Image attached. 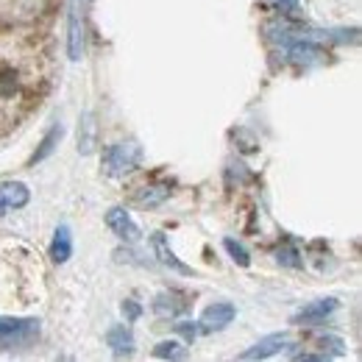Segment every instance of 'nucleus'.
Segmentation results:
<instances>
[{
	"label": "nucleus",
	"mask_w": 362,
	"mask_h": 362,
	"mask_svg": "<svg viewBox=\"0 0 362 362\" xmlns=\"http://www.w3.org/2000/svg\"><path fill=\"white\" fill-rule=\"evenodd\" d=\"M231 320H234V307L231 304H212L209 310H204L201 326L209 332V329H223Z\"/></svg>",
	"instance_id": "6e6552de"
},
{
	"label": "nucleus",
	"mask_w": 362,
	"mask_h": 362,
	"mask_svg": "<svg viewBox=\"0 0 362 362\" xmlns=\"http://www.w3.org/2000/svg\"><path fill=\"white\" fill-rule=\"evenodd\" d=\"M279 262L281 265H290V268H298L301 262H298V251L293 248V245H284L281 251H279Z\"/></svg>",
	"instance_id": "aec40b11"
},
{
	"label": "nucleus",
	"mask_w": 362,
	"mask_h": 362,
	"mask_svg": "<svg viewBox=\"0 0 362 362\" xmlns=\"http://www.w3.org/2000/svg\"><path fill=\"white\" fill-rule=\"evenodd\" d=\"M153 254H156V259L162 262V265H168V268H173V271L184 273V276H189V268L187 265H181L179 259H176V254L168 248V240H165V234H153Z\"/></svg>",
	"instance_id": "9d476101"
},
{
	"label": "nucleus",
	"mask_w": 362,
	"mask_h": 362,
	"mask_svg": "<svg viewBox=\"0 0 362 362\" xmlns=\"http://www.w3.org/2000/svg\"><path fill=\"white\" fill-rule=\"evenodd\" d=\"M123 315L129 317V320H134V317H139V307H136L134 301H126L123 304Z\"/></svg>",
	"instance_id": "5701e85b"
},
{
	"label": "nucleus",
	"mask_w": 362,
	"mask_h": 362,
	"mask_svg": "<svg viewBox=\"0 0 362 362\" xmlns=\"http://www.w3.org/2000/svg\"><path fill=\"white\" fill-rule=\"evenodd\" d=\"M334 307H337V301H334V298L315 301V304H310L307 310H301V313L296 315V320H298V323H315V320H323L329 313H334Z\"/></svg>",
	"instance_id": "ddd939ff"
},
{
	"label": "nucleus",
	"mask_w": 362,
	"mask_h": 362,
	"mask_svg": "<svg viewBox=\"0 0 362 362\" xmlns=\"http://www.w3.org/2000/svg\"><path fill=\"white\" fill-rule=\"evenodd\" d=\"M37 337V320L28 317H0V349H20Z\"/></svg>",
	"instance_id": "f03ea898"
},
{
	"label": "nucleus",
	"mask_w": 362,
	"mask_h": 362,
	"mask_svg": "<svg viewBox=\"0 0 362 362\" xmlns=\"http://www.w3.org/2000/svg\"><path fill=\"white\" fill-rule=\"evenodd\" d=\"M168 195H170V184H148V187L132 192V201L139 209H156L159 204L168 201Z\"/></svg>",
	"instance_id": "39448f33"
},
{
	"label": "nucleus",
	"mask_w": 362,
	"mask_h": 362,
	"mask_svg": "<svg viewBox=\"0 0 362 362\" xmlns=\"http://www.w3.org/2000/svg\"><path fill=\"white\" fill-rule=\"evenodd\" d=\"M84 50V17H81V0H70V37H67V53L70 59H81Z\"/></svg>",
	"instance_id": "7ed1b4c3"
},
{
	"label": "nucleus",
	"mask_w": 362,
	"mask_h": 362,
	"mask_svg": "<svg viewBox=\"0 0 362 362\" xmlns=\"http://www.w3.org/2000/svg\"><path fill=\"white\" fill-rule=\"evenodd\" d=\"M106 343H109L117 354H132V349H134V337H132V332H129L126 326H115V329H109Z\"/></svg>",
	"instance_id": "4468645a"
},
{
	"label": "nucleus",
	"mask_w": 362,
	"mask_h": 362,
	"mask_svg": "<svg viewBox=\"0 0 362 362\" xmlns=\"http://www.w3.org/2000/svg\"><path fill=\"white\" fill-rule=\"evenodd\" d=\"M284 50H287V59L293 64H315L323 59V47H317L315 42H307V40H296Z\"/></svg>",
	"instance_id": "0eeeda50"
},
{
	"label": "nucleus",
	"mask_w": 362,
	"mask_h": 362,
	"mask_svg": "<svg viewBox=\"0 0 362 362\" xmlns=\"http://www.w3.org/2000/svg\"><path fill=\"white\" fill-rule=\"evenodd\" d=\"M153 354L162 357V360H168V357H170V360H179V357H184L179 343H159V346L153 349Z\"/></svg>",
	"instance_id": "dca6fc26"
},
{
	"label": "nucleus",
	"mask_w": 362,
	"mask_h": 362,
	"mask_svg": "<svg viewBox=\"0 0 362 362\" xmlns=\"http://www.w3.org/2000/svg\"><path fill=\"white\" fill-rule=\"evenodd\" d=\"M98 145V126H95V115L87 112L81 117V126H78V151L81 153H92Z\"/></svg>",
	"instance_id": "9b49d317"
},
{
	"label": "nucleus",
	"mask_w": 362,
	"mask_h": 362,
	"mask_svg": "<svg viewBox=\"0 0 362 362\" xmlns=\"http://www.w3.org/2000/svg\"><path fill=\"white\" fill-rule=\"evenodd\" d=\"M28 198H31V192H28L25 184H20V181H6V184H0V206H3V209H6V206H25Z\"/></svg>",
	"instance_id": "1a4fd4ad"
},
{
	"label": "nucleus",
	"mask_w": 362,
	"mask_h": 362,
	"mask_svg": "<svg viewBox=\"0 0 362 362\" xmlns=\"http://www.w3.org/2000/svg\"><path fill=\"white\" fill-rule=\"evenodd\" d=\"M62 134H64V132H62V126H53V129H50V134H47L45 139H42V145H40V151H37V153L31 156V165H37V162H42V159H47V156L53 153V148H56V142L62 139Z\"/></svg>",
	"instance_id": "2eb2a0df"
},
{
	"label": "nucleus",
	"mask_w": 362,
	"mask_h": 362,
	"mask_svg": "<svg viewBox=\"0 0 362 362\" xmlns=\"http://www.w3.org/2000/svg\"><path fill=\"white\" fill-rule=\"evenodd\" d=\"M268 3H271L279 14H293L298 8V0H268Z\"/></svg>",
	"instance_id": "412c9836"
},
{
	"label": "nucleus",
	"mask_w": 362,
	"mask_h": 362,
	"mask_svg": "<svg viewBox=\"0 0 362 362\" xmlns=\"http://www.w3.org/2000/svg\"><path fill=\"white\" fill-rule=\"evenodd\" d=\"M179 310H184V304H176V298H170V296L156 298V313L159 315H176Z\"/></svg>",
	"instance_id": "f3484780"
},
{
	"label": "nucleus",
	"mask_w": 362,
	"mask_h": 362,
	"mask_svg": "<svg viewBox=\"0 0 362 362\" xmlns=\"http://www.w3.org/2000/svg\"><path fill=\"white\" fill-rule=\"evenodd\" d=\"M290 346H293V337H290V334H271V337L259 340L254 349L243 351L240 360H268V357H273V354L290 349Z\"/></svg>",
	"instance_id": "20e7f679"
},
{
	"label": "nucleus",
	"mask_w": 362,
	"mask_h": 362,
	"mask_svg": "<svg viewBox=\"0 0 362 362\" xmlns=\"http://www.w3.org/2000/svg\"><path fill=\"white\" fill-rule=\"evenodd\" d=\"M223 245H226V251L231 254V259H234V262H240V265H248V262H251V259H248V251H245L240 243H234V240H226Z\"/></svg>",
	"instance_id": "a211bd4d"
},
{
	"label": "nucleus",
	"mask_w": 362,
	"mask_h": 362,
	"mask_svg": "<svg viewBox=\"0 0 362 362\" xmlns=\"http://www.w3.org/2000/svg\"><path fill=\"white\" fill-rule=\"evenodd\" d=\"M320 349H323V354H326V349H329L334 357H340V354L346 351V343H343L340 337H320Z\"/></svg>",
	"instance_id": "6ab92c4d"
},
{
	"label": "nucleus",
	"mask_w": 362,
	"mask_h": 362,
	"mask_svg": "<svg viewBox=\"0 0 362 362\" xmlns=\"http://www.w3.org/2000/svg\"><path fill=\"white\" fill-rule=\"evenodd\" d=\"M106 226L112 228L120 240H126V243H136V240H139V228H136V223L129 218L126 209H112V212L106 215Z\"/></svg>",
	"instance_id": "423d86ee"
},
{
	"label": "nucleus",
	"mask_w": 362,
	"mask_h": 362,
	"mask_svg": "<svg viewBox=\"0 0 362 362\" xmlns=\"http://www.w3.org/2000/svg\"><path fill=\"white\" fill-rule=\"evenodd\" d=\"M73 254V240H70V228L59 226L56 228V237H53V248H50V257L53 262H67Z\"/></svg>",
	"instance_id": "f8f14e48"
},
{
	"label": "nucleus",
	"mask_w": 362,
	"mask_h": 362,
	"mask_svg": "<svg viewBox=\"0 0 362 362\" xmlns=\"http://www.w3.org/2000/svg\"><path fill=\"white\" fill-rule=\"evenodd\" d=\"M139 156H142V151L136 148L134 142L112 145V148L103 153V173H106L109 179H123V176H129V173L136 170Z\"/></svg>",
	"instance_id": "f257e3e1"
},
{
	"label": "nucleus",
	"mask_w": 362,
	"mask_h": 362,
	"mask_svg": "<svg viewBox=\"0 0 362 362\" xmlns=\"http://www.w3.org/2000/svg\"><path fill=\"white\" fill-rule=\"evenodd\" d=\"M176 329H179L181 334H184V337H187V340H195V334H198V329H195V326H192V323H179V326H176Z\"/></svg>",
	"instance_id": "4be33fe9"
}]
</instances>
